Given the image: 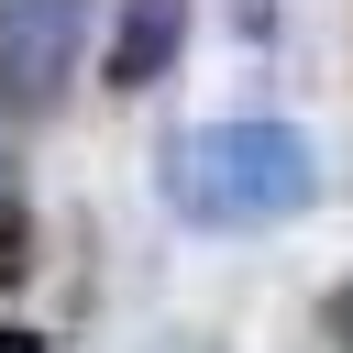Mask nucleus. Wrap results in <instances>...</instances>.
Returning a JSON list of instances; mask_svg holds the SVG:
<instances>
[{"instance_id":"2","label":"nucleus","mask_w":353,"mask_h":353,"mask_svg":"<svg viewBox=\"0 0 353 353\" xmlns=\"http://www.w3.org/2000/svg\"><path fill=\"white\" fill-rule=\"evenodd\" d=\"M77 44H88V0H0V99L44 110L77 77Z\"/></svg>"},{"instance_id":"3","label":"nucleus","mask_w":353,"mask_h":353,"mask_svg":"<svg viewBox=\"0 0 353 353\" xmlns=\"http://www.w3.org/2000/svg\"><path fill=\"white\" fill-rule=\"evenodd\" d=\"M188 44V0H121V33H110V88H154Z\"/></svg>"},{"instance_id":"4","label":"nucleus","mask_w":353,"mask_h":353,"mask_svg":"<svg viewBox=\"0 0 353 353\" xmlns=\"http://www.w3.org/2000/svg\"><path fill=\"white\" fill-rule=\"evenodd\" d=\"M320 331H331V353H353V276H342V287L320 298Z\"/></svg>"},{"instance_id":"1","label":"nucleus","mask_w":353,"mask_h":353,"mask_svg":"<svg viewBox=\"0 0 353 353\" xmlns=\"http://www.w3.org/2000/svg\"><path fill=\"white\" fill-rule=\"evenodd\" d=\"M320 199V143L298 121H199L165 143V210L199 232H265Z\"/></svg>"},{"instance_id":"5","label":"nucleus","mask_w":353,"mask_h":353,"mask_svg":"<svg viewBox=\"0 0 353 353\" xmlns=\"http://www.w3.org/2000/svg\"><path fill=\"white\" fill-rule=\"evenodd\" d=\"M0 353H44V342H33V331H11V320H0Z\"/></svg>"}]
</instances>
